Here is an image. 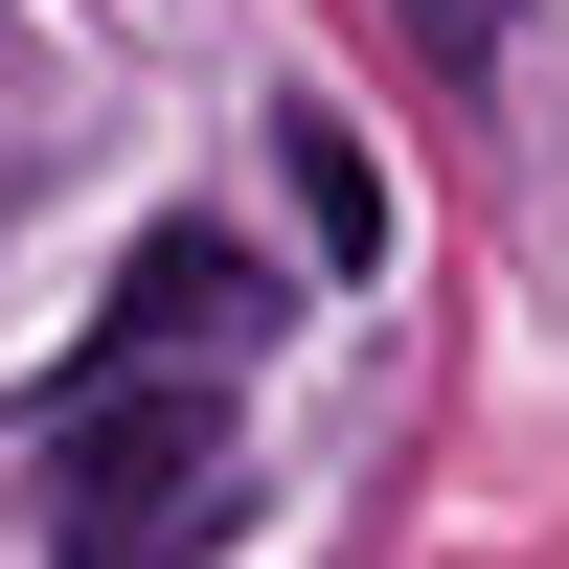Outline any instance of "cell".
<instances>
[{
    "label": "cell",
    "mask_w": 569,
    "mask_h": 569,
    "mask_svg": "<svg viewBox=\"0 0 569 569\" xmlns=\"http://www.w3.org/2000/svg\"><path fill=\"white\" fill-rule=\"evenodd\" d=\"M228 388H69L46 410V547L69 569H206L228 547Z\"/></svg>",
    "instance_id": "obj_1"
},
{
    "label": "cell",
    "mask_w": 569,
    "mask_h": 569,
    "mask_svg": "<svg viewBox=\"0 0 569 569\" xmlns=\"http://www.w3.org/2000/svg\"><path fill=\"white\" fill-rule=\"evenodd\" d=\"M251 365L273 342V273L228 251V228H137V273H114V342H91V388H182V365Z\"/></svg>",
    "instance_id": "obj_2"
},
{
    "label": "cell",
    "mask_w": 569,
    "mask_h": 569,
    "mask_svg": "<svg viewBox=\"0 0 569 569\" xmlns=\"http://www.w3.org/2000/svg\"><path fill=\"white\" fill-rule=\"evenodd\" d=\"M273 182H297L319 273H388V160H365V114H273Z\"/></svg>",
    "instance_id": "obj_3"
}]
</instances>
